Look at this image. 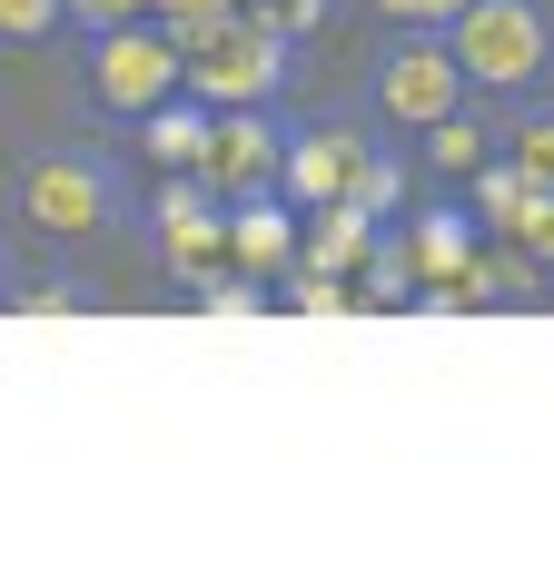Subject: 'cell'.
<instances>
[{
  "instance_id": "19",
  "label": "cell",
  "mask_w": 554,
  "mask_h": 564,
  "mask_svg": "<svg viewBox=\"0 0 554 564\" xmlns=\"http://www.w3.org/2000/svg\"><path fill=\"white\" fill-rule=\"evenodd\" d=\"M188 297H198V307H218V317H278V288H268V278H248V268H208Z\"/></svg>"
},
{
  "instance_id": "25",
  "label": "cell",
  "mask_w": 554,
  "mask_h": 564,
  "mask_svg": "<svg viewBox=\"0 0 554 564\" xmlns=\"http://www.w3.org/2000/svg\"><path fill=\"white\" fill-rule=\"evenodd\" d=\"M367 10H377V30H446L466 0H367Z\"/></svg>"
},
{
  "instance_id": "3",
  "label": "cell",
  "mask_w": 554,
  "mask_h": 564,
  "mask_svg": "<svg viewBox=\"0 0 554 564\" xmlns=\"http://www.w3.org/2000/svg\"><path fill=\"white\" fill-rule=\"evenodd\" d=\"M10 188H20V218L40 238H99V228L129 218V188H119L109 149H30Z\"/></svg>"
},
{
  "instance_id": "6",
  "label": "cell",
  "mask_w": 554,
  "mask_h": 564,
  "mask_svg": "<svg viewBox=\"0 0 554 564\" xmlns=\"http://www.w3.org/2000/svg\"><path fill=\"white\" fill-rule=\"evenodd\" d=\"M287 139H297V119H287V99H258V109H218L208 119V159H198V178L238 208V198H287L278 178H287Z\"/></svg>"
},
{
  "instance_id": "14",
  "label": "cell",
  "mask_w": 554,
  "mask_h": 564,
  "mask_svg": "<svg viewBox=\"0 0 554 564\" xmlns=\"http://www.w3.org/2000/svg\"><path fill=\"white\" fill-rule=\"evenodd\" d=\"M208 119H218V109H198V99L178 89V99H159L149 119H129V139H139L159 169H198V159H208Z\"/></svg>"
},
{
  "instance_id": "21",
  "label": "cell",
  "mask_w": 554,
  "mask_h": 564,
  "mask_svg": "<svg viewBox=\"0 0 554 564\" xmlns=\"http://www.w3.org/2000/svg\"><path fill=\"white\" fill-rule=\"evenodd\" d=\"M69 30V0H0V50H50Z\"/></svg>"
},
{
  "instance_id": "5",
  "label": "cell",
  "mask_w": 554,
  "mask_h": 564,
  "mask_svg": "<svg viewBox=\"0 0 554 564\" xmlns=\"http://www.w3.org/2000/svg\"><path fill=\"white\" fill-rule=\"evenodd\" d=\"M367 99H377V119H387L397 139H416L426 119L466 109L476 89H466V69H456L446 30H387V40L367 50Z\"/></svg>"
},
{
  "instance_id": "10",
  "label": "cell",
  "mask_w": 554,
  "mask_h": 564,
  "mask_svg": "<svg viewBox=\"0 0 554 564\" xmlns=\"http://www.w3.org/2000/svg\"><path fill=\"white\" fill-rule=\"evenodd\" d=\"M397 228H406V248H416V278H466V258L486 248V228H476L466 198H426V208H406Z\"/></svg>"
},
{
  "instance_id": "2",
  "label": "cell",
  "mask_w": 554,
  "mask_h": 564,
  "mask_svg": "<svg viewBox=\"0 0 554 564\" xmlns=\"http://www.w3.org/2000/svg\"><path fill=\"white\" fill-rule=\"evenodd\" d=\"M297 59H307V40H287V30L228 10V20L188 50V99H198V109H258V99H287V89H297Z\"/></svg>"
},
{
  "instance_id": "16",
  "label": "cell",
  "mask_w": 554,
  "mask_h": 564,
  "mask_svg": "<svg viewBox=\"0 0 554 564\" xmlns=\"http://www.w3.org/2000/svg\"><path fill=\"white\" fill-rule=\"evenodd\" d=\"M357 307H416V248H406V228L387 218L377 228V248L357 258Z\"/></svg>"
},
{
  "instance_id": "11",
  "label": "cell",
  "mask_w": 554,
  "mask_h": 564,
  "mask_svg": "<svg viewBox=\"0 0 554 564\" xmlns=\"http://www.w3.org/2000/svg\"><path fill=\"white\" fill-rule=\"evenodd\" d=\"M377 228H387V218H367L357 198H327V208H307V248H297V268H327V278H357V258L377 248Z\"/></svg>"
},
{
  "instance_id": "17",
  "label": "cell",
  "mask_w": 554,
  "mask_h": 564,
  "mask_svg": "<svg viewBox=\"0 0 554 564\" xmlns=\"http://www.w3.org/2000/svg\"><path fill=\"white\" fill-rule=\"evenodd\" d=\"M347 198H357L367 218H406V149H397V129H377V139H367V159H357Z\"/></svg>"
},
{
  "instance_id": "18",
  "label": "cell",
  "mask_w": 554,
  "mask_h": 564,
  "mask_svg": "<svg viewBox=\"0 0 554 564\" xmlns=\"http://www.w3.org/2000/svg\"><path fill=\"white\" fill-rule=\"evenodd\" d=\"M506 109H515V119H496V149H506L515 169H535V178L554 188V99L535 89V99H506Z\"/></svg>"
},
{
  "instance_id": "27",
  "label": "cell",
  "mask_w": 554,
  "mask_h": 564,
  "mask_svg": "<svg viewBox=\"0 0 554 564\" xmlns=\"http://www.w3.org/2000/svg\"><path fill=\"white\" fill-rule=\"evenodd\" d=\"M10 278H20V268H10V238H0V297H10Z\"/></svg>"
},
{
  "instance_id": "24",
  "label": "cell",
  "mask_w": 554,
  "mask_h": 564,
  "mask_svg": "<svg viewBox=\"0 0 554 564\" xmlns=\"http://www.w3.org/2000/svg\"><path fill=\"white\" fill-rule=\"evenodd\" d=\"M515 248H525V258L554 278V188H535V198H525V218H515Z\"/></svg>"
},
{
  "instance_id": "7",
  "label": "cell",
  "mask_w": 554,
  "mask_h": 564,
  "mask_svg": "<svg viewBox=\"0 0 554 564\" xmlns=\"http://www.w3.org/2000/svg\"><path fill=\"white\" fill-rule=\"evenodd\" d=\"M139 228L159 238V268L178 288H198L208 268H228V198L198 178V169H169L149 198H139Z\"/></svg>"
},
{
  "instance_id": "13",
  "label": "cell",
  "mask_w": 554,
  "mask_h": 564,
  "mask_svg": "<svg viewBox=\"0 0 554 564\" xmlns=\"http://www.w3.org/2000/svg\"><path fill=\"white\" fill-rule=\"evenodd\" d=\"M406 149H416V159H426L436 178H476V169L496 159V119H476V99H466V109H446V119H426V129H416Z\"/></svg>"
},
{
  "instance_id": "8",
  "label": "cell",
  "mask_w": 554,
  "mask_h": 564,
  "mask_svg": "<svg viewBox=\"0 0 554 564\" xmlns=\"http://www.w3.org/2000/svg\"><path fill=\"white\" fill-rule=\"evenodd\" d=\"M367 119H297V139H287V208H327V198H347V178H357V159H367Z\"/></svg>"
},
{
  "instance_id": "9",
  "label": "cell",
  "mask_w": 554,
  "mask_h": 564,
  "mask_svg": "<svg viewBox=\"0 0 554 564\" xmlns=\"http://www.w3.org/2000/svg\"><path fill=\"white\" fill-rule=\"evenodd\" d=\"M297 248H307V208H287V198H238L228 208V268H248V278H287L297 268Z\"/></svg>"
},
{
  "instance_id": "12",
  "label": "cell",
  "mask_w": 554,
  "mask_h": 564,
  "mask_svg": "<svg viewBox=\"0 0 554 564\" xmlns=\"http://www.w3.org/2000/svg\"><path fill=\"white\" fill-rule=\"evenodd\" d=\"M456 288H466V307H535V297H545V268H535L515 238H486Z\"/></svg>"
},
{
  "instance_id": "23",
  "label": "cell",
  "mask_w": 554,
  "mask_h": 564,
  "mask_svg": "<svg viewBox=\"0 0 554 564\" xmlns=\"http://www.w3.org/2000/svg\"><path fill=\"white\" fill-rule=\"evenodd\" d=\"M238 10H248V20H268V30H287V40H317L337 0H238Z\"/></svg>"
},
{
  "instance_id": "15",
  "label": "cell",
  "mask_w": 554,
  "mask_h": 564,
  "mask_svg": "<svg viewBox=\"0 0 554 564\" xmlns=\"http://www.w3.org/2000/svg\"><path fill=\"white\" fill-rule=\"evenodd\" d=\"M535 188H545V178H535V169H515V159L496 149V159L466 178V208H476V228H486V238H515V218H525V198H535Z\"/></svg>"
},
{
  "instance_id": "26",
  "label": "cell",
  "mask_w": 554,
  "mask_h": 564,
  "mask_svg": "<svg viewBox=\"0 0 554 564\" xmlns=\"http://www.w3.org/2000/svg\"><path fill=\"white\" fill-rule=\"evenodd\" d=\"M159 0H69V30L89 40V30H119V20H149Z\"/></svg>"
},
{
  "instance_id": "4",
  "label": "cell",
  "mask_w": 554,
  "mask_h": 564,
  "mask_svg": "<svg viewBox=\"0 0 554 564\" xmlns=\"http://www.w3.org/2000/svg\"><path fill=\"white\" fill-rule=\"evenodd\" d=\"M79 79L109 119H149L159 99L188 89V50L159 30V20H119V30H89L79 40Z\"/></svg>"
},
{
  "instance_id": "22",
  "label": "cell",
  "mask_w": 554,
  "mask_h": 564,
  "mask_svg": "<svg viewBox=\"0 0 554 564\" xmlns=\"http://www.w3.org/2000/svg\"><path fill=\"white\" fill-rule=\"evenodd\" d=\"M0 307H20V317H69V307H89V288H69V278H10Z\"/></svg>"
},
{
  "instance_id": "20",
  "label": "cell",
  "mask_w": 554,
  "mask_h": 564,
  "mask_svg": "<svg viewBox=\"0 0 554 564\" xmlns=\"http://www.w3.org/2000/svg\"><path fill=\"white\" fill-rule=\"evenodd\" d=\"M278 307H297V317H357V288L327 278V268H287L278 278Z\"/></svg>"
},
{
  "instance_id": "1",
  "label": "cell",
  "mask_w": 554,
  "mask_h": 564,
  "mask_svg": "<svg viewBox=\"0 0 554 564\" xmlns=\"http://www.w3.org/2000/svg\"><path fill=\"white\" fill-rule=\"evenodd\" d=\"M446 50L476 99H535L554 79V0H466L446 20Z\"/></svg>"
}]
</instances>
